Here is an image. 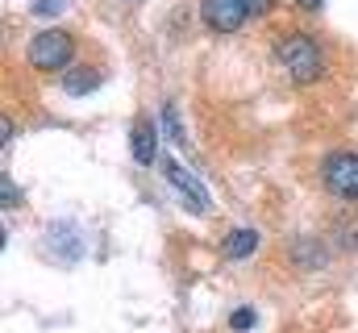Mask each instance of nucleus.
Wrapping results in <instances>:
<instances>
[{
  "label": "nucleus",
  "mask_w": 358,
  "mask_h": 333,
  "mask_svg": "<svg viewBox=\"0 0 358 333\" xmlns=\"http://www.w3.org/2000/svg\"><path fill=\"white\" fill-rule=\"evenodd\" d=\"M275 59H279V67L287 71L292 83H313L321 76V67H325L321 46H317L308 34H287V38H279V42H275Z\"/></svg>",
  "instance_id": "f257e3e1"
},
{
  "label": "nucleus",
  "mask_w": 358,
  "mask_h": 333,
  "mask_svg": "<svg viewBox=\"0 0 358 333\" xmlns=\"http://www.w3.org/2000/svg\"><path fill=\"white\" fill-rule=\"evenodd\" d=\"M25 59H29V67H38V71H63V67H71V59H76V38H71L67 29H42V34L29 38Z\"/></svg>",
  "instance_id": "f03ea898"
},
{
  "label": "nucleus",
  "mask_w": 358,
  "mask_h": 333,
  "mask_svg": "<svg viewBox=\"0 0 358 333\" xmlns=\"http://www.w3.org/2000/svg\"><path fill=\"white\" fill-rule=\"evenodd\" d=\"M321 175H325V187H329L338 200L358 204V155H350V150L329 155L325 166H321Z\"/></svg>",
  "instance_id": "7ed1b4c3"
},
{
  "label": "nucleus",
  "mask_w": 358,
  "mask_h": 333,
  "mask_svg": "<svg viewBox=\"0 0 358 333\" xmlns=\"http://www.w3.org/2000/svg\"><path fill=\"white\" fill-rule=\"evenodd\" d=\"M200 17L213 34H234V29H242L250 8H246V0H200Z\"/></svg>",
  "instance_id": "20e7f679"
},
{
  "label": "nucleus",
  "mask_w": 358,
  "mask_h": 333,
  "mask_svg": "<svg viewBox=\"0 0 358 333\" xmlns=\"http://www.w3.org/2000/svg\"><path fill=\"white\" fill-rule=\"evenodd\" d=\"M163 175L171 179V187L187 200V208H192V213H204V208H208V192H204V183H200V179H196L183 163L167 159V163H163Z\"/></svg>",
  "instance_id": "39448f33"
},
{
  "label": "nucleus",
  "mask_w": 358,
  "mask_h": 333,
  "mask_svg": "<svg viewBox=\"0 0 358 333\" xmlns=\"http://www.w3.org/2000/svg\"><path fill=\"white\" fill-rule=\"evenodd\" d=\"M129 150H134V159H138L142 166H150L155 159H159V125H155L150 117H138V121H134Z\"/></svg>",
  "instance_id": "423d86ee"
},
{
  "label": "nucleus",
  "mask_w": 358,
  "mask_h": 333,
  "mask_svg": "<svg viewBox=\"0 0 358 333\" xmlns=\"http://www.w3.org/2000/svg\"><path fill=\"white\" fill-rule=\"evenodd\" d=\"M255 246H259V234L255 229H229L225 242H221V254L225 258H246Z\"/></svg>",
  "instance_id": "0eeeda50"
},
{
  "label": "nucleus",
  "mask_w": 358,
  "mask_h": 333,
  "mask_svg": "<svg viewBox=\"0 0 358 333\" xmlns=\"http://www.w3.org/2000/svg\"><path fill=\"white\" fill-rule=\"evenodd\" d=\"M100 80H104L100 71H67V76H63V92H67V96H84V92H96Z\"/></svg>",
  "instance_id": "6e6552de"
},
{
  "label": "nucleus",
  "mask_w": 358,
  "mask_h": 333,
  "mask_svg": "<svg viewBox=\"0 0 358 333\" xmlns=\"http://www.w3.org/2000/svg\"><path fill=\"white\" fill-rule=\"evenodd\" d=\"M163 125H167V134H171L176 142H183V125H179V113H176V104H163Z\"/></svg>",
  "instance_id": "1a4fd4ad"
},
{
  "label": "nucleus",
  "mask_w": 358,
  "mask_h": 333,
  "mask_svg": "<svg viewBox=\"0 0 358 333\" xmlns=\"http://www.w3.org/2000/svg\"><path fill=\"white\" fill-rule=\"evenodd\" d=\"M29 13H34V17H55V13H63V0H38Z\"/></svg>",
  "instance_id": "9d476101"
},
{
  "label": "nucleus",
  "mask_w": 358,
  "mask_h": 333,
  "mask_svg": "<svg viewBox=\"0 0 358 333\" xmlns=\"http://www.w3.org/2000/svg\"><path fill=\"white\" fill-rule=\"evenodd\" d=\"M229 325H234V330H250V325H255V309H238V313L229 317Z\"/></svg>",
  "instance_id": "9b49d317"
},
{
  "label": "nucleus",
  "mask_w": 358,
  "mask_h": 333,
  "mask_svg": "<svg viewBox=\"0 0 358 333\" xmlns=\"http://www.w3.org/2000/svg\"><path fill=\"white\" fill-rule=\"evenodd\" d=\"M0 192H4V208H13V204H21V192H13V179H8V175L0 179Z\"/></svg>",
  "instance_id": "f8f14e48"
},
{
  "label": "nucleus",
  "mask_w": 358,
  "mask_h": 333,
  "mask_svg": "<svg viewBox=\"0 0 358 333\" xmlns=\"http://www.w3.org/2000/svg\"><path fill=\"white\" fill-rule=\"evenodd\" d=\"M246 8H250V17H263L271 8V0H246Z\"/></svg>",
  "instance_id": "ddd939ff"
},
{
  "label": "nucleus",
  "mask_w": 358,
  "mask_h": 333,
  "mask_svg": "<svg viewBox=\"0 0 358 333\" xmlns=\"http://www.w3.org/2000/svg\"><path fill=\"white\" fill-rule=\"evenodd\" d=\"M13 142V121H0V146H8Z\"/></svg>",
  "instance_id": "4468645a"
},
{
  "label": "nucleus",
  "mask_w": 358,
  "mask_h": 333,
  "mask_svg": "<svg viewBox=\"0 0 358 333\" xmlns=\"http://www.w3.org/2000/svg\"><path fill=\"white\" fill-rule=\"evenodd\" d=\"M296 8H304V13H317V8H321V0H296Z\"/></svg>",
  "instance_id": "2eb2a0df"
}]
</instances>
